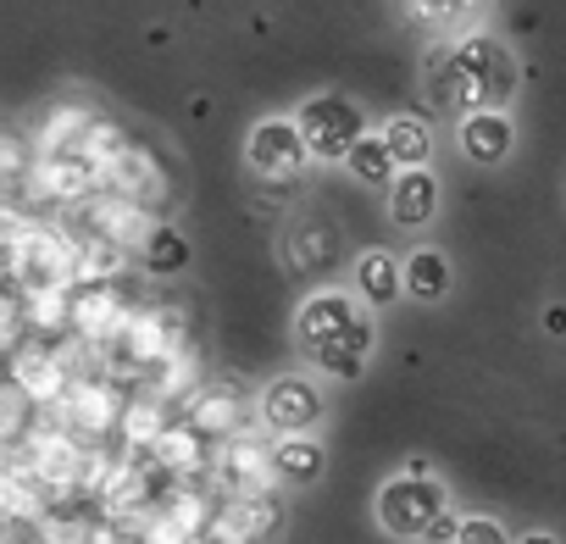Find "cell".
<instances>
[{"label": "cell", "instance_id": "obj_21", "mask_svg": "<svg viewBox=\"0 0 566 544\" xmlns=\"http://www.w3.org/2000/svg\"><path fill=\"white\" fill-rule=\"evenodd\" d=\"M450 284H455V272H450V255H444L439 244H417V250L406 255V295H411V301L433 306V301L450 295Z\"/></svg>", "mask_w": 566, "mask_h": 544}, {"label": "cell", "instance_id": "obj_12", "mask_svg": "<svg viewBox=\"0 0 566 544\" xmlns=\"http://www.w3.org/2000/svg\"><path fill=\"white\" fill-rule=\"evenodd\" d=\"M211 456H217V450H211L206 433H195L189 422H172L145 461H150L167 483H200V478L211 472Z\"/></svg>", "mask_w": 566, "mask_h": 544}, {"label": "cell", "instance_id": "obj_2", "mask_svg": "<svg viewBox=\"0 0 566 544\" xmlns=\"http://www.w3.org/2000/svg\"><path fill=\"white\" fill-rule=\"evenodd\" d=\"M295 123H301V139H306L312 161H339V167L373 134L367 128V112L350 95H312V101L295 106Z\"/></svg>", "mask_w": 566, "mask_h": 544}, {"label": "cell", "instance_id": "obj_13", "mask_svg": "<svg viewBox=\"0 0 566 544\" xmlns=\"http://www.w3.org/2000/svg\"><path fill=\"white\" fill-rule=\"evenodd\" d=\"M12 384H18L40 411H51V406H62V395L73 389V373L62 367V356H56L51 345H29V351L12 356Z\"/></svg>", "mask_w": 566, "mask_h": 544}, {"label": "cell", "instance_id": "obj_30", "mask_svg": "<svg viewBox=\"0 0 566 544\" xmlns=\"http://www.w3.org/2000/svg\"><path fill=\"white\" fill-rule=\"evenodd\" d=\"M128 145H134V139H128L112 117H95V128H90V139H84V150H78V156H84L90 167H101V178H106V167H112Z\"/></svg>", "mask_w": 566, "mask_h": 544}, {"label": "cell", "instance_id": "obj_4", "mask_svg": "<svg viewBox=\"0 0 566 544\" xmlns=\"http://www.w3.org/2000/svg\"><path fill=\"white\" fill-rule=\"evenodd\" d=\"M244 161H250V172H255L261 184L290 189V184L306 172V161H312V150H306V139H301V123H295V117H261V123L250 128V139H244Z\"/></svg>", "mask_w": 566, "mask_h": 544}, {"label": "cell", "instance_id": "obj_35", "mask_svg": "<svg viewBox=\"0 0 566 544\" xmlns=\"http://www.w3.org/2000/svg\"><path fill=\"white\" fill-rule=\"evenodd\" d=\"M516 544H560V538H555V533H544V527H538V533H522V538H516Z\"/></svg>", "mask_w": 566, "mask_h": 544}, {"label": "cell", "instance_id": "obj_5", "mask_svg": "<svg viewBox=\"0 0 566 544\" xmlns=\"http://www.w3.org/2000/svg\"><path fill=\"white\" fill-rule=\"evenodd\" d=\"M367 317H373V312H367L361 295H350V290H317V295H306L301 312H295V345H301L306 356H323L328 345H339L345 334H356Z\"/></svg>", "mask_w": 566, "mask_h": 544}, {"label": "cell", "instance_id": "obj_36", "mask_svg": "<svg viewBox=\"0 0 566 544\" xmlns=\"http://www.w3.org/2000/svg\"><path fill=\"white\" fill-rule=\"evenodd\" d=\"M195 544H233V538H228V533H217V527H211V533H206V538H195Z\"/></svg>", "mask_w": 566, "mask_h": 544}, {"label": "cell", "instance_id": "obj_20", "mask_svg": "<svg viewBox=\"0 0 566 544\" xmlns=\"http://www.w3.org/2000/svg\"><path fill=\"white\" fill-rule=\"evenodd\" d=\"M406 290V261L395 250H361L356 255V295L367 306H389Z\"/></svg>", "mask_w": 566, "mask_h": 544}, {"label": "cell", "instance_id": "obj_1", "mask_svg": "<svg viewBox=\"0 0 566 544\" xmlns=\"http://www.w3.org/2000/svg\"><path fill=\"white\" fill-rule=\"evenodd\" d=\"M422 90L428 106L450 112V117H472V112H494L516 95V62L500 40L489 34H467L455 45H433L422 62Z\"/></svg>", "mask_w": 566, "mask_h": 544}, {"label": "cell", "instance_id": "obj_24", "mask_svg": "<svg viewBox=\"0 0 566 544\" xmlns=\"http://www.w3.org/2000/svg\"><path fill=\"white\" fill-rule=\"evenodd\" d=\"M128 250L106 244V239H78V266H73V290H101V284H123L128 272Z\"/></svg>", "mask_w": 566, "mask_h": 544}, {"label": "cell", "instance_id": "obj_9", "mask_svg": "<svg viewBox=\"0 0 566 544\" xmlns=\"http://www.w3.org/2000/svg\"><path fill=\"white\" fill-rule=\"evenodd\" d=\"M184 422H189L195 433H206L211 444H228V439H239V433H255L261 411H250V400H244L239 384H206V389L184 406Z\"/></svg>", "mask_w": 566, "mask_h": 544}, {"label": "cell", "instance_id": "obj_19", "mask_svg": "<svg viewBox=\"0 0 566 544\" xmlns=\"http://www.w3.org/2000/svg\"><path fill=\"white\" fill-rule=\"evenodd\" d=\"M172 428V417H167V400H156V395H128V406H123V422H117V439H123V456H150L156 450V439Z\"/></svg>", "mask_w": 566, "mask_h": 544}, {"label": "cell", "instance_id": "obj_26", "mask_svg": "<svg viewBox=\"0 0 566 544\" xmlns=\"http://www.w3.org/2000/svg\"><path fill=\"white\" fill-rule=\"evenodd\" d=\"M373 339H378V328H373V317H367L356 334H345L339 345H328L323 356H312V367H317L323 378H361V373H367V356H373Z\"/></svg>", "mask_w": 566, "mask_h": 544}, {"label": "cell", "instance_id": "obj_27", "mask_svg": "<svg viewBox=\"0 0 566 544\" xmlns=\"http://www.w3.org/2000/svg\"><path fill=\"white\" fill-rule=\"evenodd\" d=\"M189 233H178V228H167V222H156V233L145 239V250H139V266L150 272V279H178V272L189 266Z\"/></svg>", "mask_w": 566, "mask_h": 544}, {"label": "cell", "instance_id": "obj_3", "mask_svg": "<svg viewBox=\"0 0 566 544\" xmlns=\"http://www.w3.org/2000/svg\"><path fill=\"white\" fill-rule=\"evenodd\" d=\"M450 511L444 500V483L439 478H411V472H395L384 489H378V527L389 538H428V527Z\"/></svg>", "mask_w": 566, "mask_h": 544}, {"label": "cell", "instance_id": "obj_29", "mask_svg": "<svg viewBox=\"0 0 566 544\" xmlns=\"http://www.w3.org/2000/svg\"><path fill=\"white\" fill-rule=\"evenodd\" d=\"M478 7H483V0H400V12H406L417 29H428V34L461 29L467 18H478Z\"/></svg>", "mask_w": 566, "mask_h": 544}, {"label": "cell", "instance_id": "obj_18", "mask_svg": "<svg viewBox=\"0 0 566 544\" xmlns=\"http://www.w3.org/2000/svg\"><path fill=\"white\" fill-rule=\"evenodd\" d=\"M334 255H339V228L328 217H301L290 228V239H283V261L295 272H328Z\"/></svg>", "mask_w": 566, "mask_h": 544}, {"label": "cell", "instance_id": "obj_16", "mask_svg": "<svg viewBox=\"0 0 566 544\" xmlns=\"http://www.w3.org/2000/svg\"><path fill=\"white\" fill-rule=\"evenodd\" d=\"M439 200H444V189H439V178L428 167L400 172L395 189H389V222L395 228H428L439 217Z\"/></svg>", "mask_w": 566, "mask_h": 544}, {"label": "cell", "instance_id": "obj_6", "mask_svg": "<svg viewBox=\"0 0 566 544\" xmlns=\"http://www.w3.org/2000/svg\"><path fill=\"white\" fill-rule=\"evenodd\" d=\"M123 406H128V395H123L112 378H90V384H73V389L62 395V406H51L45 417H51L56 428H67L73 439L101 444L106 433H117Z\"/></svg>", "mask_w": 566, "mask_h": 544}, {"label": "cell", "instance_id": "obj_23", "mask_svg": "<svg viewBox=\"0 0 566 544\" xmlns=\"http://www.w3.org/2000/svg\"><path fill=\"white\" fill-rule=\"evenodd\" d=\"M378 134L389 139V150H395L400 172H417V167H428V161H433V128H428L422 117L395 112V117H384V128H378Z\"/></svg>", "mask_w": 566, "mask_h": 544}, {"label": "cell", "instance_id": "obj_32", "mask_svg": "<svg viewBox=\"0 0 566 544\" xmlns=\"http://www.w3.org/2000/svg\"><path fill=\"white\" fill-rule=\"evenodd\" d=\"M455 544H516V538L505 533V522H500V516H467Z\"/></svg>", "mask_w": 566, "mask_h": 544}, {"label": "cell", "instance_id": "obj_14", "mask_svg": "<svg viewBox=\"0 0 566 544\" xmlns=\"http://www.w3.org/2000/svg\"><path fill=\"white\" fill-rule=\"evenodd\" d=\"M455 145H461L467 161H478V167H500V161L516 150V123H511L505 106H494V112H472V117H461Z\"/></svg>", "mask_w": 566, "mask_h": 544}, {"label": "cell", "instance_id": "obj_25", "mask_svg": "<svg viewBox=\"0 0 566 544\" xmlns=\"http://www.w3.org/2000/svg\"><path fill=\"white\" fill-rule=\"evenodd\" d=\"M200 389H206V384H200V356H195V345H189V351H172V356L145 378V395H156V400H167V406H172V400H195Z\"/></svg>", "mask_w": 566, "mask_h": 544}, {"label": "cell", "instance_id": "obj_10", "mask_svg": "<svg viewBox=\"0 0 566 544\" xmlns=\"http://www.w3.org/2000/svg\"><path fill=\"white\" fill-rule=\"evenodd\" d=\"M106 195H117V200H134V206H145L150 217L172 200V178H167V167L145 150V145H128L112 167H106Z\"/></svg>", "mask_w": 566, "mask_h": 544}, {"label": "cell", "instance_id": "obj_8", "mask_svg": "<svg viewBox=\"0 0 566 544\" xmlns=\"http://www.w3.org/2000/svg\"><path fill=\"white\" fill-rule=\"evenodd\" d=\"M255 411H261V428L272 439H295V433H312L323 422V389L301 373H283V378L266 384Z\"/></svg>", "mask_w": 566, "mask_h": 544}, {"label": "cell", "instance_id": "obj_7", "mask_svg": "<svg viewBox=\"0 0 566 544\" xmlns=\"http://www.w3.org/2000/svg\"><path fill=\"white\" fill-rule=\"evenodd\" d=\"M211 489L217 494H277V467H272V444L261 433H239L228 444H217L211 456Z\"/></svg>", "mask_w": 566, "mask_h": 544}, {"label": "cell", "instance_id": "obj_15", "mask_svg": "<svg viewBox=\"0 0 566 544\" xmlns=\"http://www.w3.org/2000/svg\"><path fill=\"white\" fill-rule=\"evenodd\" d=\"M283 522V500L277 494H222L217 511V533H228L233 544H261L272 538Z\"/></svg>", "mask_w": 566, "mask_h": 544}, {"label": "cell", "instance_id": "obj_22", "mask_svg": "<svg viewBox=\"0 0 566 544\" xmlns=\"http://www.w3.org/2000/svg\"><path fill=\"white\" fill-rule=\"evenodd\" d=\"M272 467H277V483H317L323 467H328V450H323V439H312V433L272 439Z\"/></svg>", "mask_w": 566, "mask_h": 544}, {"label": "cell", "instance_id": "obj_28", "mask_svg": "<svg viewBox=\"0 0 566 544\" xmlns=\"http://www.w3.org/2000/svg\"><path fill=\"white\" fill-rule=\"evenodd\" d=\"M361 184H373V189H395V178H400V161H395V150H389V139L373 128L356 150H350V161H345Z\"/></svg>", "mask_w": 566, "mask_h": 544}, {"label": "cell", "instance_id": "obj_31", "mask_svg": "<svg viewBox=\"0 0 566 544\" xmlns=\"http://www.w3.org/2000/svg\"><path fill=\"white\" fill-rule=\"evenodd\" d=\"M0 172H7L12 189H23V178L34 172V156H29V145H23L18 128H7V139H0Z\"/></svg>", "mask_w": 566, "mask_h": 544}, {"label": "cell", "instance_id": "obj_34", "mask_svg": "<svg viewBox=\"0 0 566 544\" xmlns=\"http://www.w3.org/2000/svg\"><path fill=\"white\" fill-rule=\"evenodd\" d=\"M544 334H555V339L566 334V306H549V312H544Z\"/></svg>", "mask_w": 566, "mask_h": 544}, {"label": "cell", "instance_id": "obj_17", "mask_svg": "<svg viewBox=\"0 0 566 544\" xmlns=\"http://www.w3.org/2000/svg\"><path fill=\"white\" fill-rule=\"evenodd\" d=\"M95 106H78V101H62V106H51L45 112V123H40V139H34V156H78L84 150V139H90V128H95Z\"/></svg>", "mask_w": 566, "mask_h": 544}, {"label": "cell", "instance_id": "obj_33", "mask_svg": "<svg viewBox=\"0 0 566 544\" xmlns=\"http://www.w3.org/2000/svg\"><path fill=\"white\" fill-rule=\"evenodd\" d=\"M7 544H51L45 522H7Z\"/></svg>", "mask_w": 566, "mask_h": 544}, {"label": "cell", "instance_id": "obj_11", "mask_svg": "<svg viewBox=\"0 0 566 544\" xmlns=\"http://www.w3.org/2000/svg\"><path fill=\"white\" fill-rule=\"evenodd\" d=\"M134 317L123 284H101V290H73V334L90 339V345H112L123 334V323Z\"/></svg>", "mask_w": 566, "mask_h": 544}]
</instances>
